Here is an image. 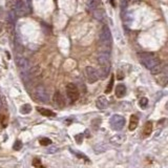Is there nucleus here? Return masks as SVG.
<instances>
[{
  "mask_svg": "<svg viewBox=\"0 0 168 168\" xmlns=\"http://www.w3.org/2000/svg\"><path fill=\"white\" fill-rule=\"evenodd\" d=\"M129 0H121V3H122V8H126L127 4H128Z\"/></svg>",
  "mask_w": 168,
  "mask_h": 168,
  "instance_id": "obj_27",
  "label": "nucleus"
},
{
  "mask_svg": "<svg viewBox=\"0 0 168 168\" xmlns=\"http://www.w3.org/2000/svg\"><path fill=\"white\" fill-rule=\"evenodd\" d=\"M139 105H140V107L143 108V109H145V108L147 107V105H148V99L145 97L141 98L139 101Z\"/></svg>",
  "mask_w": 168,
  "mask_h": 168,
  "instance_id": "obj_22",
  "label": "nucleus"
},
{
  "mask_svg": "<svg viewBox=\"0 0 168 168\" xmlns=\"http://www.w3.org/2000/svg\"><path fill=\"white\" fill-rule=\"evenodd\" d=\"M21 148H22V142L19 141V140H17V141L14 143V146H13V149L16 150V151H18V150H20Z\"/></svg>",
  "mask_w": 168,
  "mask_h": 168,
  "instance_id": "obj_24",
  "label": "nucleus"
},
{
  "mask_svg": "<svg viewBox=\"0 0 168 168\" xmlns=\"http://www.w3.org/2000/svg\"><path fill=\"white\" fill-rule=\"evenodd\" d=\"M117 77H118V79H119V80H122V79L124 78L123 73H122V71H118V74H117Z\"/></svg>",
  "mask_w": 168,
  "mask_h": 168,
  "instance_id": "obj_28",
  "label": "nucleus"
},
{
  "mask_svg": "<svg viewBox=\"0 0 168 168\" xmlns=\"http://www.w3.org/2000/svg\"><path fill=\"white\" fill-rule=\"evenodd\" d=\"M113 81H115V77H113V75H111L109 82H108L107 86H106V89H105V94H110V92H111L113 87Z\"/></svg>",
  "mask_w": 168,
  "mask_h": 168,
  "instance_id": "obj_18",
  "label": "nucleus"
},
{
  "mask_svg": "<svg viewBox=\"0 0 168 168\" xmlns=\"http://www.w3.org/2000/svg\"><path fill=\"white\" fill-rule=\"evenodd\" d=\"M13 10L17 16H27L31 13L29 5L25 0H16L13 5Z\"/></svg>",
  "mask_w": 168,
  "mask_h": 168,
  "instance_id": "obj_3",
  "label": "nucleus"
},
{
  "mask_svg": "<svg viewBox=\"0 0 168 168\" xmlns=\"http://www.w3.org/2000/svg\"><path fill=\"white\" fill-rule=\"evenodd\" d=\"M37 110L40 115L44 116V117H55L56 113L54 111L50 109H46V108H43V107H37Z\"/></svg>",
  "mask_w": 168,
  "mask_h": 168,
  "instance_id": "obj_17",
  "label": "nucleus"
},
{
  "mask_svg": "<svg viewBox=\"0 0 168 168\" xmlns=\"http://www.w3.org/2000/svg\"><path fill=\"white\" fill-rule=\"evenodd\" d=\"M102 4L101 3V0H87L86 1V6L89 10H94L96 8H100V5Z\"/></svg>",
  "mask_w": 168,
  "mask_h": 168,
  "instance_id": "obj_14",
  "label": "nucleus"
},
{
  "mask_svg": "<svg viewBox=\"0 0 168 168\" xmlns=\"http://www.w3.org/2000/svg\"><path fill=\"white\" fill-rule=\"evenodd\" d=\"M165 108L168 110V101H167V103H166V105H165Z\"/></svg>",
  "mask_w": 168,
  "mask_h": 168,
  "instance_id": "obj_32",
  "label": "nucleus"
},
{
  "mask_svg": "<svg viewBox=\"0 0 168 168\" xmlns=\"http://www.w3.org/2000/svg\"><path fill=\"white\" fill-rule=\"evenodd\" d=\"M98 63H99L100 67H101V71H99L100 74L103 75V78L106 77L109 73L110 69V59H109V55L107 52H101L98 55Z\"/></svg>",
  "mask_w": 168,
  "mask_h": 168,
  "instance_id": "obj_2",
  "label": "nucleus"
},
{
  "mask_svg": "<svg viewBox=\"0 0 168 168\" xmlns=\"http://www.w3.org/2000/svg\"><path fill=\"white\" fill-rule=\"evenodd\" d=\"M84 73H85V77L87 79V82L90 84L97 82L100 78V73L92 66H86L85 69H84Z\"/></svg>",
  "mask_w": 168,
  "mask_h": 168,
  "instance_id": "obj_5",
  "label": "nucleus"
},
{
  "mask_svg": "<svg viewBox=\"0 0 168 168\" xmlns=\"http://www.w3.org/2000/svg\"><path fill=\"white\" fill-rule=\"evenodd\" d=\"M123 141H124V136H116L110 139V142H111L113 144H121V143H123Z\"/></svg>",
  "mask_w": 168,
  "mask_h": 168,
  "instance_id": "obj_20",
  "label": "nucleus"
},
{
  "mask_svg": "<svg viewBox=\"0 0 168 168\" xmlns=\"http://www.w3.org/2000/svg\"><path fill=\"white\" fill-rule=\"evenodd\" d=\"M109 124L111 128L115 130H121L125 125V119L120 115H113L109 120Z\"/></svg>",
  "mask_w": 168,
  "mask_h": 168,
  "instance_id": "obj_7",
  "label": "nucleus"
},
{
  "mask_svg": "<svg viewBox=\"0 0 168 168\" xmlns=\"http://www.w3.org/2000/svg\"><path fill=\"white\" fill-rule=\"evenodd\" d=\"M110 3H111V5H113V6H116V1H115V0H110Z\"/></svg>",
  "mask_w": 168,
  "mask_h": 168,
  "instance_id": "obj_31",
  "label": "nucleus"
},
{
  "mask_svg": "<svg viewBox=\"0 0 168 168\" xmlns=\"http://www.w3.org/2000/svg\"><path fill=\"white\" fill-rule=\"evenodd\" d=\"M32 164H33V166H34L35 168H45L44 166L42 165V162L40 159H34L33 160V162H32Z\"/></svg>",
  "mask_w": 168,
  "mask_h": 168,
  "instance_id": "obj_21",
  "label": "nucleus"
},
{
  "mask_svg": "<svg viewBox=\"0 0 168 168\" xmlns=\"http://www.w3.org/2000/svg\"><path fill=\"white\" fill-rule=\"evenodd\" d=\"M34 97L36 98V100L40 101L42 103H47L50 101V96H48V92H47L46 88L42 85L37 86L34 90Z\"/></svg>",
  "mask_w": 168,
  "mask_h": 168,
  "instance_id": "obj_4",
  "label": "nucleus"
},
{
  "mask_svg": "<svg viewBox=\"0 0 168 168\" xmlns=\"http://www.w3.org/2000/svg\"><path fill=\"white\" fill-rule=\"evenodd\" d=\"M32 111V106L29 104H24L22 105V107L20 108V113L23 115H27Z\"/></svg>",
  "mask_w": 168,
  "mask_h": 168,
  "instance_id": "obj_19",
  "label": "nucleus"
},
{
  "mask_svg": "<svg viewBox=\"0 0 168 168\" xmlns=\"http://www.w3.org/2000/svg\"><path fill=\"white\" fill-rule=\"evenodd\" d=\"M75 139H76L77 143H79V144H81V143H82V141H83V134H77V136H75Z\"/></svg>",
  "mask_w": 168,
  "mask_h": 168,
  "instance_id": "obj_26",
  "label": "nucleus"
},
{
  "mask_svg": "<svg viewBox=\"0 0 168 168\" xmlns=\"http://www.w3.org/2000/svg\"><path fill=\"white\" fill-rule=\"evenodd\" d=\"M0 106H1V100H0Z\"/></svg>",
  "mask_w": 168,
  "mask_h": 168,
  "instance_id": "obj_33",
  "label": "nucleus"
},
{
  "mask_svg": "<svg viewBox=\"0 0 168 168\" xmlns=\"http://www.w3.org/2000/svg\"><path fill=\"white\" fill-rule=\"evenodd\" d=\"M2 125L4 126H6V119H5V117H3V119H2Z\"/></svg>",
  "mask_w": 168,
  "mask_h": 168,
  "instance_id": "obj_29",
  "label": "nucleus"
},
{
  "mask_svg": "<svg viewBox=\"0 0 168 168\" xmlns=\"http://www.w3.org/2000/svg\"><path fill=\"white\" fill-rule=\"evenodd\" d=\"M71 152H74V153H75V155H76L78 158H80V159H83V160L85 161V162H87V163H88V162H90V161H89V159L86 157V155H82V153H79V152L75 151V150H71Z\"/></svg>",
  "mask_w": 168,
  "mask_h": 168,
  "instance_id": "obj_25",
  "label": "nucleus"
},
{
  "mask_svg": "<svg viewBox=\"0 0 168 168\" xmlns=\"http://www.w3.org/2000/svg\"><path fill=\"white\" fill-rule=\"evenodd\" d=\"M16 63H17V65L21 71H26L29 66V60L26 58L22 57V56H19V57L16 58Z\"/></svg>",
  "mask_w": 168,
  "mask_h": 168,
  "instance_id": "obj_9",
  "label": "nucleus"
},
{
  "mask_svg": "<svg viewBox=\"0 0 168 168\" xmlns=\"http://www.w3.org/2000/svg\"><path fill=\"white\" fill-rule=\"evenodd\" d=\"M92 15H94V18L99 21L104 20V18H105V12H104V10L101 8H96V10H92Z\"/></svg>",
  "mask_w": 168,
  "mask_h": 168,
  "instance_id": "obj_15",
  "label": "nucleus"
},
{
  "mask_svg": "<svg viewBox=\"0 0 168 168\" xmlns=\"http://www.w3.org/2000/svg\"><path fill=\"white\" fill-rule=\"evenodd\" d=\"M152 129H153V124H152L151 121H147L145 123L144 127L142 129V138H147L149 136L152 132Z\"/></svg>",
  "mask_w": 168,
  "mask_h": 168,
  "instance_id": "obj_11",
  "label": "nucleus"
},
{
  "mask_svg": "<svg viewBox=\"0 0 168 168\" xmlns=\"http://www.w3.org/2000/svg\"><path fill=\"white\" fill-rule=\"evenodd\" d=\"M139 125V118L138 116L136 115H131L130 116V120H129V126H128V129L130 131H134V129L138 127Z\"/></svg>",
  "mask_w": 168,
  "mask_h": 168,
  "instance_id": "obj_13",
  "label": "nucleus"
},
{
  "mask_svg": "<svg viewBox=\"0 0 168 168\" xmlns=\"http://www.w3.org/2000/svg\"><path fill=\"white\" fill-rule=\"evenodd\" d=\"M39 143L42 145V146H48V145L52 144V140L47 139V138H42V139H40Z\"/></svg>",
  "mask_w": 168,
  "mask_h": 168,
  "instance_id": "obj_23",
  "label": "nucleus"
},
{
  "mask_svg": "<svg viewBox=\"0 0 168 168\" xmlns=\"http://www.w3.org/2000/svg\"><path fill=\"white\" fill-rule=\"evenodd\" d=\"M54 102H55V104L57 105L58 107H64L65 106V100H64V97L62 96V94H61L60 92H56L55 94H54Z\"/></svg>",
  "mask_w": 168,
  "mask_h": 168,
  "instance_id": "obj_10",
  "label": "nucleus"
},
{
  "mask_svg": "<svg viewBox=\"0 0 168 168\" xmlns=\"http://www.w3.org/2000/svg\"><path fill=\"white\" fill-rule=\"evenodd\" d=\"M126 94V86L124 84H118L116 86V96L117 98H123Z\"/></svg>",
  "mask_w": 168,
  "mask_h": 168,
  "instance_id": "obj_16",
  "label": "nucleus"
},
{
  "mask_svg": "<svg viewBox=\"0 0 168 168\" xmlns=\"http://www.w3.org/2000/svg\"><path fill=\"white\" fill-rule=\"evenodd\" d=\"M100 42L104 46H110L111 44V33L109 31V27L107 25H104L100 32Z\"/></svg>",
  "mask_w": 168,
  "mask_h": 168,
  "instance_id": "obj_6",
  "label": "nucleus"
},
{
  "mask_svg": "<svg viewBox=\"0 0 168 168\" xmlns=\"http://www.w3.org/2000/svg\"><path fill=\"white\" fill-rule=\"evenodd\" d=\"M96 106L101 110L107 108L108 100L106 99V97H104V96H100V97L97 99V101H96Z\"/></svg>",
  "mask_w": 168,
  "mask_h": 168,
  "instance_id": "obj_12",
  "label": "nucleus"
},
{
  "mask_svg": "<svg viewBox=\"0 0 168 168\" xmlns=\"http://www.w3.org/2000/svg\"><path fill=\"white\" fill-rule=\"evenodd\" d=\"M66 94L71 101H77L80 97V92H79L78 87L73 83H68L66 85Z\"/></svg>",
  "mask_w": 168,
  "mask_h": 168,
  "instance_id": "obj_8",
  "label": "nucleus"
},
{
  "mask_svg": "<svg viewBox=\"0 0 168 168\" xmlns=\"http://www.w3.org/2000/svg\"><path fill=\"white\" fill-rule=\"evenodd\" d=\"M3 31V23L2 22H0V33Z\"/></svg>",
  "mask_w": 168,
  "mask_h": 168,
  "instance_id": "obj_30",
  "label": "nucleus"
},
{
  "mask_svg": "<svg viewBox=\"0 0 168 168\" xmlns=\"http://www.w3.org/2000/svg\"><path fill=\"white\" fill-rule=\"evenodd\" d=\"M138 58H139V61L142 65L145 66L149 71L160 64V59L151 52H142V54H139Z\"/></svg>",
  "mask_w": 168,
  "mask_h": 168,
  "instance_id": "obj_1",
  "label": "nucleus"
}]
</instances>
